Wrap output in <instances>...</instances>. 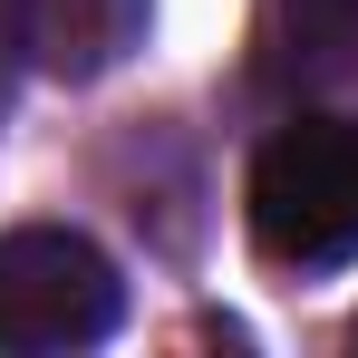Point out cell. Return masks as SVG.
I'll use <instances>...</instances> for the list:
<instances>
[{
	"label": "cell",
	"instance_id": "3957f363",
	"mask_svg": "<svg viewBox=\"0 0 358 358\" xmlns=\"http://www.w3.org/2000/svg\"><path fill=\"white\" fill-rule=\"evenodd\" d=\"M155 0H29V49L49 78H107L145 39Z\"/></svg>",
	"mask_w": 358,
	"mask_h": 358
},
{
	"label": "cell",
	"instance_id": "6da1fadb",
	"mask_svg": "<svg viewBox=\"0 0 358 358\" xmlns=\"http://www.w3.org/2000/svg\"><path fill=\"white\" fill-rule=\"evenodd\" d=\"M252 242L281 271H339L358 262V126L339 117H291L252 155Z\"/></svg>",
	"mask_w": 358,
	"mask_h": 358
},
{
	"label": "cell",
	"instance_id": "7a4b0ae2",
	"mask_svg": "<svg viewBox=\"0 0 358 358\" xmlns=\"http://www.w3.org/2000/svg\"><path fill=\"white\" fill-rule=\"evenodd\" d=\"M117 262L68 223H20L0 233V349L49 358V349H97L117 329Z\"/></svg>",
	"mask_w": 358,
	"mask_h": 358
},
{
	"label": "cell",
	"instance_id": "5b68a950",
	"mask_svg": "<svg viewBox=\"0 0 358 358\" xmlns=\"http://www.w3.org/2000/svg\"><path fill=\"white\" fill-rule=\"evenodd\" d=\"M20 59H29V0H0V117L20 97Z\"/></svg>",
	"mask_w": 358,
	"mask_h": 358
},
{
	"label": "cell",
	"instance_id": "277c9868",
	"mask_svg": "<svg viewBox=\"0 0 358 358\" xmlns=\"http://www.w3.org/2000/svg\"><path fill=\"white\" fill-rule=\"evenodd\" d=\"M262 68L291 87L358 78V0H262Z\"/></svg>",
	"mask_w": 358,
	"mask_h": 358
},
{
	"label": "cell",
	"instance_id": "8992f818",
	"mask_svg": "<svg viewBox=\"0 0 358 358\" xmlns=\"http://www.w3.org/2000/svg\"><path fill=\"white\" fill-rule=\"evenodd\" d=\"M349 349H358V320H349Z\"/></svg>",
	"mask_w": 358,
	"mask_h": 358
}]
</instances>
